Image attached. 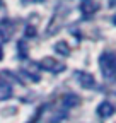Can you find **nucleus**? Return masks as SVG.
<instances>
[{"label": "nucleus", "instance_id": "nucleus-5", "mask_svg": "<svg viewBox=\"0 0 116 123\" xmlns=\"http://www.w3.org/2000/svg\"><path fill=\"white\" fill-rule=\"evenodd\" d=\"M62 104L65 108H75V106L80 104V98L77 94H74V92H68V94H65L62 98Z\"/></svg>", "mask_w": 116, "mask_h": 123}, {"label": "nucleus", "instance_id": "nucleus-3", "mask_svg": "<svg viewBox=\"0 0 116 123\" xmlns=\"http://www.w3.org/2000/svg\"><path fill=\"white\" fill-rule=\"evenodd\" d=\"M113 113H114V106L109 101H103V103L97 106V115L101 118H109Z\"/></svg>", "mask_w": 116, "mask_h": 123}, {"label": "nucleus", "instance_id": "nucleus-13", "mask_svg": "<svg viewBox=\"0 0 116 123\" xmlns=\"http://www.w3.org/2000/svg\"><path fill=\"white\" fill-rule=\"evenodd\" d=\"M0 5H2V0H0Z\"/></svg>", "mask_w": 116, "mask_h": 123}, {"label": "nucleus", "instance_id": "nucleus-6", "mask_svg": "<svg viewBox=\"0 0 116 123\" xmlns=\"http://www.w3.org/2000/svg\"><path fill=\"white\" fill-rule=\"evenodd\" d=\"M12 96V86L4 80V79H0V101H4V99H9Z\"/></svg>", "mask_w": 116, "mask_h": 123}, {"label": "nucleus", "instance_id": "nucleus-11", "mask_svg": "<svg viewBox=\"0 0 116 123\" xmlns=\"http://www.w3.org/2000/svg\"><path fill=\"white\" fill-rule=\"evenodd\" d=\"M2 58H4V51H2V46H0V62H2Z\"/></svg>", "mask_w": 116, "mask_h": 123}, {"label": "nucleus", "instance_id": "nucleus-4", "mask_svg": "<svg viewBox=\"0 0 116 123\" xmlns=\"http://www.w3.org/2000/svg\"><path fill=\"white\" fill-rule=\"evenodd\" d=\"M39 65H41L43 68H48V70H51V72H62V70L65 68L62 63L55 62L53 58H45L43 62H39Z\"/></svg>", "mask_w": 116, "mask_h": 123}, {"label": "nucleus", "instance_id": "nucleus-2", "mask_svg": "<svg viewBox=\"0 0 116 123\" xmlns=\"http://www.w3.org/2000/svg\"><path fill=\"white\" fill-rule=\"evenodd\" d=\"M75 79H77V82H79L84 89L94 87V77H92L91 74H87V72H75Z\"/></svg>", "mask_w": 116, "mask_h": 123}, {"label": "nucleus", "instance_id": "nucleus-12", "mask_svg": "<svg viewBox=\"0 0 116 123\" xmlns=\"http://www.w3.org/2000/svg\"><path fill=\"white\" fill-rule=\"evenodd\" d=\"M113 22H114V26H116V15H114V17H113Z\"/></svg>", "mask_w": 116, "mask_h": 123}, {"label": "nucleus", "instance_id": "nucleus-7", "mask_svg": "<svg viewBox=\"0 0 116 123\" xmlns=\"http://www.w3.org/2000/svg\"><path fill=\"white\" fill-rule=\"evenodd\" d=\"M97 9L96 2L94 0H82V4H80V10L85 14V15H89V14H94Z\"/></svg>", "mask_w": 116, "mask_h": 123}, {"label": "nucleus", "instance_id": "nucleus-8", "mask_svg": "<svg viewBox=\"0 0 116 123\" xmlns=\"http://www.w3.org/2000/svg\"><path fill=\"white\" fill-rule=\"evenodd\" d=\"M55 51L60 53V55H68V53H70V48H68V44H67L65 41H60V43L55 44Z\"/></svg>", "mask_w": 116, "mask_h": 123}, {"label": "nucleus", "instance_id": "nucleus-9", "mask_svg": "<svg viewBox=\"0 0 116 123\" xmlns=\"http://www.w3.org/2000/svg\"><path fill=\"white\" fill-rule=\"evenodd\" d=\"M33 34H36V29H34L33 26H27V29H26V36L29 38V36H33Z\"/></svg>", "mask_w": 116, "mask_h": 123}, {"label": "nucleus", "instance_id": "nucleus-10", "mask_svg": "<svg viewBox=\"0 0 116 123\" xmlns=\"http://www.w3.org/2000/svg\"><path fill=\"white\" fill-rule=\"evenodd\" d=\"M29 2H41V0H22V4H29Z\"/></svg>", "mask_w": 116, "mask_h": 123}, {"label": "nucleus", "instance_id": "nucleus-1", "mask_svg": "<svg viewBox=\"0 0 116 123\" xmlns=\"http://www.w3.org/2000/svg\"><path fill=\"white\" fill-rule=\"evenodd\" d=\"M99 65H101V72L108 80L116 79V55L114 53L104 51L99 56Z\"/></svg>", "mask_w": 116, "mask_h": 123}]
</instances>
